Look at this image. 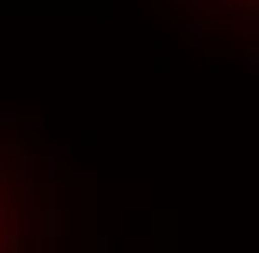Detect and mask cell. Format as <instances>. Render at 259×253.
Returning <instances> with one entry per match:
<instances>
[{
    "mask_svg": "<svg viewBox=\"0 0 259 253\" xmlns=\"http://www.w3.org/2000/svg\"><path fill=\"white\" fill-rule=\"evenodd\" d=\"M202 34H259V0H168Z\"/></svg>",
    "mask_w": 259,
    "mask_h": 253,
    "instance_id": "obj_2",
    "label": "cell"
},
{
    "mask_svg": "<svg viewBox=\"0 0 259 253\" xmlns=\"http://www.w3.org/2000/svg\"><path fill=\"white\" fill-rule=\"evenodd\" d=\"M48 175L20 132L0 122V253H44Z\"/></svg>",
    "mask_w": 259,
    "mask_h": 253,
    "instance_id": "obj_1",
    "label": "cell"
}]
</instances>
